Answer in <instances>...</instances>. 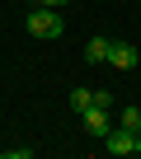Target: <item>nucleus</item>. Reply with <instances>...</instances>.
I'll return each mask as SVG.
<instances>
[{
  "label": "nucleus",
  "mask_w": 141,
  "mask_h": 159,
  "mask_svg": "<svg viewBox=\"0 0 141 159\" xmlns=\"http://www.w3.org/2000/svg\"><path fill=\"white\" fill-rule=\"evenodd\" d=\"M94 108H108V112H113V94H108V89H94Z\"/></svg>",
  "instance_id": "1a4fd4ad"
},
{
  "label": "nucleus",
  "mask_w": 141,
  "mask_h": 159,
  "mask_svg": "<svg viewBox=\"0 0 141 159\" xmlns=\"http://www.w3.org/2000/svg\"><path fill=\"white\" fill-rule=\"evenodd\" d=\"M33 154H38L33 145H10V150H5V159H33Z\"/></svg>",
  "instance_id": "6e6552de"
},
{
  "label": "nucleus",
  "mask_w": 141,
  "mask_h": 159,
  "mask_svg": "<svg viewBox=\"0 0 141 159\" xmlns=\"http://www.w3.org/2000/svg\"><path fill=\"white\" fill-rule=\"evenodd\" d=\"M136 61H141L136 42H127V38H113V42H108V61H104V66H113V70H136Z\"/></svg>",
  "instance_id": "f03ea898"
},
{
  "label": "nucleus",
  "mask_w": 141,
  "mask_h": 159,
  "mask_svg": "<svg viewBox=\"0 0 141 159\" xmlns=\"http://www.w3.org/2000/svg\"><path fill=\"white\" fill-rule=\"evenodd\" d=\"M38 5H52V10H56V5H66V0H38Z\"/></svg>",
  "instance_id": "9d476101"
},
{
  "label": "nucleus",
  "mask_w": 141,
  "mask_h": 159,
  "mask_svg": "<svg viewBox=\"0 0 141 159\" xmlns=\"http://www.w3.org/2000/svg\"><path fill=\"white\" fill-rule=\"evenodd\" d=\"M80 126H85L90 136H99V140H104V136H108V126H113V112H108V108H94V103H90V108L80 112Z\"/></svg>",
  "instance_id": "20e7f679"
},
{
  "label": "nucleus",
  "mask_w": 141,
  "mask_h": 159,
  "mask_svg": "<svg viewBox=\"0 0 141 159\" xmlns=\"http://www.w3.org/2000/svg\"><path fill=\"white\" fill-rule=\"evenodd\" d=\"M104 150H108L113 159H122V154H136V131H127V126H108V136H104Z\"/></svg>",
  "instance_id": "7ed1b4c3"
},
{
  "label": "nucleus",
  "mask_w": 141,
  "mask_h": 159,
  "mask_svg": "<svg viewBox=\"0 0 141 159\" xmlns=\"http://www.w3.org/2000/svg\"><path fill=\"white\" fill-rule=\"evenodd\" d=\"M94 103V89H85V84H75V89H70V108H75V112H85Z\"/></svg>",
  "instance_id": "423d86ee"
},
{
  "label": "nucleus",
  "mask_w": 141,
  "mask_h": 159,
  "mask_svg": "<svg viewBox=\"0 0 141 159\" xmlns=\"http://www.w3.org/2000/svg\"><path fill=\"white\" fill-rule=\"evenodd\" d=\"M118 126L136 131V126H141V108H118Z\"/></svg>",
  "instance_id": "0eeeda50"
},
{
  "label": "nucleus",
  "mask_w": 141,
  "mask_h": 159,
  "mask_svg": "<svg viewBox=\"0 0 141 159\" xmlns=\"http://www.w3.org/2000/svg\"><path fill=\"white\" fill-rule=\"evenodd\" d=\"M24 28H28L38 42H52V38H61V33H66V24H61V14H56L52 5H33V10H28V19H24Z\"/></svg>",
  "instance_id": "f257e3e1"
},
{
  "label": "nucleus",
  "mask_w": 141,
  "mask_h": 159,
  "mask_svg": "<svg viewBox=\"0 0 141 159\" xmlns=\"http://www.w3.org/2000/svg\"><path fill=\"white\" fill-rule=\"evenodd\" d=\"M85 61H90V66H104V61H108V38H90V42H85Z\"/></svg>",
  "instance_id": "39448f33"
},
{
  "label": "nucleus",
  "mask_w": 141,
  "mask_h": 159,
  "mask_svg": "<svg viewBox=\"0 0 141 159\" xmlns=\"http://www.w3.org/2000/svg\"><path fill=\"white\" fill-rule=\"evenodd\" d=\"M136 150H141V126H136Z\"/></svg>",
  "instance_id": "9b49d317"
}]
</instances>
